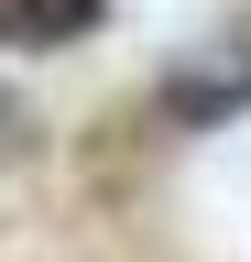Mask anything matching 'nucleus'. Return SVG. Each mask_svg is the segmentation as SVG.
<instances>
[{
  "label": "nucleus",
  "mask_w": 251,
  "mask_h": 262,
  "mask_svg": "<svg viewBox=\"0 0 251 262\" xmlns=\"http://www.w3.org/2000/svg\"><path fill=\"white\" fill-rule=\"evenodd\" d=\"M230 110H251V33L197 44L164 88H153V120H164V131H208V120H230Z\"/></svg>",
  "instance_id": "f257e3e1"
},
{
  "label": "nucleus",
  "mask_w": 251,
  "mask_h": 262,
  "mask_svg": "<svg viewBox=\"0 0 251 262\" xmlns=\"http://www.w3.org/2000/svg\"><path fill=\"white\" fill-rule=\"evenodd\" d=\"M109 22V0H0V44L11 55H66Z\"/></svg>",
  "instance_id": "f03ea898"
}]
</instances>
